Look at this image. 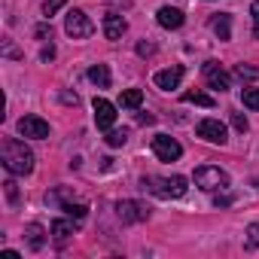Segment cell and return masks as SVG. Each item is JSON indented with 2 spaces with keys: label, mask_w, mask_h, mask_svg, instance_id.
Here are the masks:
<instances>
[{
  "label": "cell",
  "mask_w": 259,
  "mask_h": 259,
  "mask_svg": "<svg viewBox=\"0 0 259 259\" xmlns=\"http://www.w3.org/2000/svg\"><path fill=\"white\" fill-rule=\"evenodd\" d=\"M0 162H4V168L16 177H25L34 171V153L25 147V141H4V147H0Z\"/></svg>",
  "instance_id": "1"
},
{
  "label": "cell",
  "mask_w": 259,
  "mask_h": 259,
  "mask_svg": "<svg viewBox=\"0 0 259 259\" xmlns=\"http://www.w3.org/2000/svg\"><path fill=\"white\" fill-rule=\"evenodd\" d=\"M141 186L147 189V192H153V195H159V198H180V195H186V177H144L141 180Z\"/></svg>",
  "instance_id": "2"
},
{
  "label": "cell",
  "mask_w": 259,
  "mask_h": 259,
  "mask_svg": "<svg viewBox=\"0 0 259 259\" xmlns=\"http://www.w3.org/2000/svg\"><path fill=\"white\" fill-rule=\"evenodd\" d=\"M192 180H195V186L204 189V192H217V189H226V186H229V174H226L223 168H213V165L195 168Z\"/></svg>",
  "instance_id": "3"
},
{
  "label": "cell",
  "mask_w": 259,
  "mask_h": 259,
  "mask_svg": "<svg viewBox=\"0 0 259 259\" xmlns=\"http://www.w3.org/2000/svg\"><path fill=\"white\" fill-rule=\"evenodd\" d=\"M64 31H67L73 40H85V37L95 34V25H92V19H89L82 10H70L67 19H64Z\"/></svg>",
  "instance_id": "4"
},
{
  "label": "cell",
  "mask_w": 259,
  "mask_h": 259,
  "mask_svg": "<svg viewBox=\"0 0 259 259\" xmlns=\"http://www.w3.org/2000/svg\"><path fill=\"white\" fill-rule=\"evenodd\" d=\"M153 153H156V159H162V162H177V159L183 156V147H180L174 138H168V135H156V138H153Z\"/></svg>",
  "instance_id": "5"
},
{
  "label": "cell",
  "mask_w": 259,
  "mask_h": 259,
  "mask_svg": "<svg viewBox=\"0 0 259 259\" xmlns=\"http://www.w3.org/2000/svg\"><path fill=\"white\" fill-rule=\"evenodd\" d=\"M19 132L25 138H34V141H46L49 138V122L40 119V116H22L19 119Z\"/></svg>",
  "instance_id": "6"
},
{
  "label": "cell",
  "mask_w": 259,
  "mask_h": 259,
  "mask_svg": "<svg viewBox=\"0 0 259 259\" xmlns=\"http://www.w3.org/2000/svg\"><path fill=\"white\" fill-rule=\"evenodd\" d=\"M116 213H119L122 223H144V220H150V207L141 204V201H119Z\"/></svg>",
  "instance_id": "7"
},
{
  "label": "cell",
  "mask_w": 259,
  "mask_h": 259,
  "mask_svg": "<svg viewBox=\"0 0 259 259\" xmlns=\"http://www.w3.org/2000/svg\"><path fill=\"white\" fill-rule=\"evenodd\" d=\"M198 138L207 141V144H226V125L220 119H201L198 122Z\"/></svg>",
  "instance_id": "8"
},
{
  "label": "cell",
  "mask_w": 259,
  "mask_h": 259,
  "mask_svg": "<svg viewBox=\"0 0 259 259\" xmlns=\"http://www.w3.org/2000/svg\"><path fill=\"white\" fill-rule=\"evenodd\" d=\"M204 79H207V85H210V89H220V92L232 89V76H229L217 61H207V64H204Z\"/></svg>",
  "instance_id": "9"
},
{
  "label": "cell",
  "mask_w": 259,
  "mask_h": 259,
  "mask_svg": "<svg viewBox=\"0 0 259 259\" xmlns=\"http://www.w3.org/2000/svg\"><path fill=\"white\" fill-rule=\"evenodd\" d=\"M95 122H98V128L110 132L113 122H116V107L110 101H104V98H95Z\"/></svg>",
  "instance_id": "10"
},
{
  "label": "cell",
  "mask_w": 259,
  "mask_h": 259,
  "mask_svg": "<svg viewBox=\"0 0 259 259\" xmlns=\"http://www.w3.org/2000/svg\"><path fill=\"white\" fill-rule=\"evenodd\" d=\"M180 79H183V67H180V64H174V67H165V70H159V73H156V85H159L162 92H171V89H177V85H180Z\"/></svg>",
  "instance_id": "11"
},
{
  "label": "cell",
  "mask_w": 259,
  "mask_h": 259,
  "mask_svg": "<svg viewBox=\"0 0 259 259\" xmlns=\"http://www.w3.org/2000/svg\"><path fill=\"white\" fill-rule=\"evenodd\" d=\"M125 28H128V22H125L122 16H116V13L104 16V37H107V40H119V37L125 34Z\"/></svg>",
  "instance_id": "12"
},
{
  "label": "cell",
  "mask_w": 259,
  "mask_h": 259,
  "mask_svg": "<svg viewBox=\"0 0 259 259\" xmlns=\"http://www.w3.org/2000/svg\"><path fill=\"white\" fill-rule=\"evenodd\" d=\"M156 19H159V25H162V28H168V31H177V28L183 25V13H180V10H174V7H162Z\"/></svg>",
  "instance_id": "13"
},
{
  "label": "cell",
  "mask_w": 259,
  "mask_h": 259,
  "mask_svg": "<svg viewBox=\"0 0 259 259\" xmlns=\"http://www.w3.org/2000/svg\"><path fill=\"white\" fill-rule=\"evenodd\" d=\"M76 226H79V220L73 223V217H70V220H55L49 232H52V238H55L58 244H64V241H67V238H70V235L76 232Z\"/></svg>",
  "instance_id": "14"
},
{
  "label": "cell",
  "mask_w": 259,
  "mask_h": 259,
  "mask_svg": "<svg viewBox=\"0 0 259 259\" xmlns=\"http://www.w3.org/2000/svg\"><path fill=\"white\" fill-rule=\"evenodd\" d=\"M210 28H213V34H217L220 40H229V37H232V19H229L226 13L213 16V19H210Z\"/></svg>",
  "instance_id": "15"
},
{
  "label": "cell",
  "mask_w": 259,
  "mask_h": 259,
  "mask_svg": "<svg viewBox=\"0 0 259 259\" xmlns=\"http://www.w3.org/2000/svg\"><path fill=\"white\" fill-rule=\"evenodd\" d=\"M119 104H122L125 110H138V107L144 104V92H141V89H125V92L119 95Z\"/></svg>",
  "instance_id": "16"
},
{
  "label": "cell",
  "mask_w": 259,
  "mask_h": 259,
  "mask_svg": "<svg viewBox=\"0 0 259 259\" xmlns=\"http://www.w3.org/2000/svg\"><path fill=\"white\" fill-rule=\"evenodd\" d=\"M89 79H92L98 89H110V70H107V64H95V67L89 70Z\"/></svg>",
  "instance_id": "17"
},
{
  "label": "cell",
  "mask_w": 259,
  "mask_h": 259,
  "mask_svg": "<svg viewBox=\"0 0 259 259\" xmlns=\"http://www.w3.org/2000/svg\"><path fill=\"white\" fill-rule=\"evenodd\" d=\"M183 101H186V104H198V107H213V98L204 95V92H186Z\"/></svg>",
  "instance_id": "18"
},
{
  "label": "cell",
  "mask_w": 259,
  "mask_h": 259,
  "mask_svg": "<svg viewBox=\"0 0 259 259\" xmlns=\"http://www.w3.org/2000/svg\"><path fill=\"white\" fill-rule=\"evenodd\" d=\"M28 244H31L34 250H40V247L46 244V238H43V229H40L37 223H31V226H28Z\"/></svg>",
  "instance_id": "19"
},
{
  "label": "cell",
  "mask_w": 259,
  "mask_h": 259,
  "mask_svg": "<svg viewBox=\"0 0 259 259\" xmlns=\"http://www.w3.org/2000/svg\"><path fill=\"white\" fill-rule=\"evenodd\" d=\"M61 210H67V217H76V220H85V213H89V207H85V204H73V201L61 204Z\"/></svg>",
  "instance_id": "20"
},
{
  "label": "cell",
  "mask_w": 259,
  "mask_h": 259,
  "mask_svg": "<svg viewBox=\"0 0 259 259\" xmlns=\"http://www.w3.org/2000/svg\"><path fill=\"white\" fill-rule=\"evenodd\" d=\"M235 76H238V79H259V67L238 64V67H235Z\"/></svg>",
  "instance_id": "21"
},
{
  "label": "cell",
  "mask_w": 259,
  "mask_h": 259,
  "mask_svg": "<svg viewBox=\"0 0 259 259\" xmlns=\"http://www.w3.org/2000/svg\"><path fill=\"white\" fill-rule=\"evenodd\" d=\"M244 107H250V110H259V89H244Z\"/></svg>",
  "instance_id": "22"
},
{
  "label": "cell",
  "mask_w": 259,
  "mask_h": 259,
  "mask_svg": "<svg viewBox=\"0 0 259 259\" xmlns=\"http://www.w3.org/2000/svg\"><path fill=\"white\" fill-rule=\"evenodd\" d=\"M125 141H128V132H113V128L107 132V144L110 147H125Z\"/></svg>",
  "instance_id": "23"
},
{
  "label": "cell",
  "mask_w": 259,
  "mask_h": 259,
  "mask_svg": "<svg viewBox=\"0 0 259 259\" xmlns=\"http://www.w3.org/2000/svg\"><path fill=\"white\" fill-rule=\"evenodd\" d=\"M61 7H64V0H46V4H43V16H55Z\"/></svg>",
  "instance_id": "24"
},
{
  "label": "cell",
  "mask_w": 259,
  "mask_h": 259,
  "mask_svg": "<svg viewBox=\"0 0 259 259\" xmlns=\"http://www.w3.org/2000/svg\"><path fill=\"white\" fill-rule=\"evenodd\" d=\"M4 186H7V198H10V201L16 204V201H19V189H16V183H13V180H7Z\"/></svg>",
  "instance_id": "25"
},
{
  "label": "cell",
  "mask_w": 259,
  "mask_h": 259,
  "mask_svg": "<svg viewBox=\"0 0 259 259\" xmlns=\"http://www.w3.org/2000/svg\"><path fill=\"white\" fill-rule=\"evenodd\" d=\"M232 125L238 128V132H247V119H244L241 113H232Z\"/></svg>",
  "instance_id": "26"
},
{
  "label": "cell",
  "mask_w": 259,
  "mask_h": 259,
  "mask_svg": "<svg viewBox=\"0 0 259 259\" xmlns=\"http://www.w3.org/2000/svg\"><path fill=\"white\" fill-rule=\"evenodd\" d=\"M247 238H250V244H256V247H259V223H253V226L247 229Z\"/></svg>",
  "instance_id": "27"
},
{
  "label": "cell",
  "mask_w": 259,
  "mask_h": 259,
  "mask_svg": "<svg viewBox=\"0 0 259 259\" xmlns=\"http://www.w3.org/2000/svg\"><path fill=\"white\" fill-rule=\"evenodd\" d=\"M153 52H156L153 43H141V46H138V55H153Z\"/></svg>",
  "instance_id": "28"
},
{
  "label": "cell",
  "mask_w": 259,
  "mask_h": 259,
  "mask_svg": "<svg viewBox=\"0 0 259 259\" xmlns=\"http://www.w3.org/2000/svg\"><path fill=\"white\" fill-rule=\"evenodd\" d=\"M213 204H217V207H226V204H232V195H217Z\"/></svg>",
  "instance_id": "29"
},
{
  "label": "cell",
  "mask_w": 259,
  "mask_h": 259,
  "mask_svg": "<svg viewBox=\"0 0 259 259\" xmlns=\"http://www.w3.org/2000/svg\"><path fill=\"white\" fill-rule=\"evenodd\" d=\"M250 16H253V22L259 25V0H253V4H250Z\"/></svg>",
  "instance_id": "30"
},
{
  "label": "cell",
  "mask_w": 259,
  "mask_h": 259,
  "mask_svg": "<svg viewBox=\"0 0 259 259\" xmlns=\"http://www.w3.org/2000/svg\"><path fill=\"white\" fill-rule=\"evenodd\" d=\"M52 58H55V49H52V46H46V49H43V61H52Z\"/></svg>",
  "instance_id": "31"
},
{
  "label": "cell",
  "mask_w": 259,
  "mask_h": 259,
  "mask_svg": "<svg viewBox=\"0 0 259 259\" xmlns=\"http://www.w3.org/2000/svg\"><path fill=\"white\" fill-rule=\"evenodd\" d=\"M46 34H52V28H46V25H40V28H37V37H46Z\"/></svg>",
  "instance_id": "32"
},
{
  "label": "cell",
  "mask_w": 259,
  "mask_h": 259,
  "mask_svg": "<svg viewBox=\"0 0 259 259\" xmlns=\"http://www.w3.org/2000/svg\"><path fill=\"white\" fill-rule=\"evenodd\" d=\"M253 34H256V40H259V25H256V28H253Z\"/></svg>",
  "instance_id": "33"
}]
</instances>
